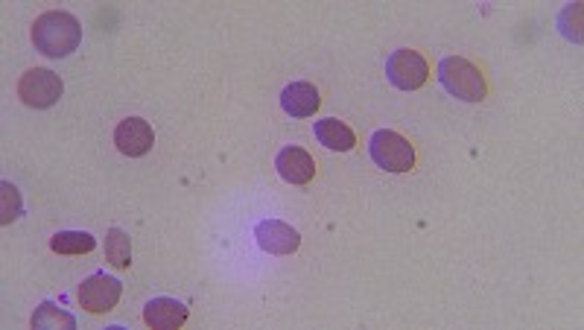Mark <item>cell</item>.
<instances>
[{
    "label": "cell",
    "instance_id": "1",
    "mask_svg": "<svg viewBox=\"0 0 584 330\" xmlns=\"http://www.w3.org/2000/svg\"><path fill=\"white\" fill-rule=\"evenodd\" d=\"M82 41V27L71 12H44L33 24V44L47 59H65Z\"/></svg>",
    "mask_w": 584,
    "mask_h": 330
},
{
    "label": "cell",
    "instance_id": "2",
    "mask_svg": "<svg viewBox=\"0 0 584 330\" xmlns=\"http://www.w3.org/2000/svg\"><path fill=\"white\" fill-rule=\"evenodd\" d=\"M438 79H441V85L450 97L465 100V103H482L485 94H488L485 76L479 74L474 62H468L462 56H447L438 65Z\"/></svg>",
    "mask_w": 584,
    "mask_h": 330
},
{
    "label": "cell",
    "instance_id": "3",
    "mask_svg": "<svg viewBox=\"0 0 584 330\" xmlns=\"http://www.w3.org/2000/svg\"><path fill=\"white\" fill-rule=\"evenodd\" d=\"M368 152H371V161L377 167H383L386 173H409L415 167V149L412 144L392 132V129H380L374 132L371 144H368Z\"/></svg>",
    "mask_w": 584,
    "mask_h": 330
},
{
    "label": "cell",
    "instance_id": "4",
    "mask_svg": "<svg viewBox=\"0 0 584 330\" xmlns=\"http://www.w3.org/2000/svg\"><path fill=\"white\" fill-rule=\"evenodd\" d=\"M65 94V82L47 68H30L18 82V97L30 109H50Z\"/></svg>",
    "mask_w": 584,
    "mask_h": 330
},
{
    "label": "cell",
    "instance_id": "5",
    "mask_svg": "<svg viewBox=\"0 0 584 330\" xmlns=\"http://www.w3.org/2000/svg\"><path fill=\"white\" fill-rule=\"evenodd\" d=\"M386 76L395 88L401 91H418L427 79H430V65L418 50H395L386 62Z\"/></svg>",
    "mask_w": 584,
    "mask_h": 330
},
{
    "label": "cell",
    "instance_id": "6",
    "mask_svg": "<svg viewBox=\"0 0 584 330\" xmlns=\"http://www.w3.org/2000/svg\"><path fill=\"white\" fill-rule=\"evenodd\" d=\"M120 295H123V284H120L117 278H111L106 272H94V275L85 278L82 287H79V304H82L88 313L100 316V313H109V310L117 307Z\"/></svg>",
    "mask_w": 584,
    "mask_h": 330
},
{
    "label": "cell",
    "instance_id": "7",
    "mask_svg": "<svg viewBox=\"0 0 584 330\" xmlns=\"http://www.w3.org/2000/svg\"><path fill=\"white\" fill-rule=\"evenodd\" d=\"M257 246L269 255H295L301 246V234L281 220H263L255 231Z\"/></svg>",
    "mask_w": 584,
    "mask_h": 330
},
{
    "label": "cell",
    "instance_id": "8",
    "mask_svg": "<svg viewBox=\"0 0 584 330\" xmlns=\"http://www.w3.org/2000/svg\"><path fill=\"white\" fill-rule=\"evenodd\" d=\"M114 144L123 155L129 158H141L146 155L152 144H155V135H152V126L141 120V117H129V120H120V126L114 129Z\"/></svg>",
    "mask_w": 584,
    "mask_h": 330
},
{
    "label": "cell",
    "instance_id": "9",
    "mask_svg": "<svg viewBox=\"0 0 584 330\" xmlns=\"http://www.w3.org/2000/svg\"><path fill=\"white\" fill-rule=\"evenodd\" d=\"M278 176L290 184H310L316 176V161L307 149L301 147H284L275 158Z\"/></svg>",
    "mask_w": 584,
    "mask_h": 330
},
{
    "label": "cell",
    "instance_id": "10",
    "mask_svg": "<svg viewBox=\"0 0 584 330\" xmlns=\"http://www.w3.org/2000/svg\"><path fill=\"white\" fill-rule=\"evenodd\" d=\"M187 316H190V310L184 307L182 301L167 298V295L152 298V301L144 307V322L149 325V328H155V330L182 328L184 322H187Z\"/></svg>",
    "mask_w": 584,
    "mask_h": 330
},
{
    "label": "cell",
    "instance_id": "11",
    "mask_svg": "<svg viewBox=\"0 0 584 330\" xmlns=\"http://www.w3.org/2000/svg\"><path fill=\"white\" fill-rule=\"evenodd\" d=\"M319 106H322V97H319L316 85H310V82H292L281 94V109L290 117H313Z\"/></svg>",
    "mask_w": 584,
    "mask_h": 330
},
{
    "label": "cell",
    "instance_id": "12",
    "mask_svg": "<svg viewBox=\"0 0 584 330\" xmlns=\"http://www.w3.org/2000/svg\"><path fill=\"white\" fill-rule=\"evenodd\" d=\"M316 138H319L322 147L333 149V152H351L354 144H357V135L351 132V126H345L336 117H328V120L316 123Z\"/></svg>",
    "mask_w": 584,
    "mask_h": 330
},
{
    "label": "cell",
    "instance_id": "13",
    "mask_svg": "<svg viewBox=\"0 0 584 330\" xmlns=\"http://www.w3.org/2000/svg\"><path fill=\"white\" fill-rule=\"evenodd\" d=\"M50 249L59 255H88L97 249V240L88 231H59V234H53Z\"/></svg>",
    "mask_w": 584,
    "mask_h": 330
},
{
    "label": "cell",
    "instance_id": "14",
    "mask_svg": "<svg viewBox=\"0 0 584 330\" xmlns=\"http://www.w3.org/2000/svg\"><path fill=\"white\" fill-rule=\"evenodd\" d=\"M106 257L114 269H129L132 266V240L126 231L120 228H111L106 234Z\"/></svg>",
    "mask_w": 584,
    "mask_h": 330
},
{
    "label": "cell",
    "instance_id": "15",
    "mask_svg": "<svg viewBox=\"0 0 584 330\" xmlns=\"http://www.w3.org/2000/svg\"><path fill=\"white\" fill-rule=\"evenodd\" d=\"M33 328L36 330H56V328H76V319H73L71 313H62V310H56L53 304H41L36 310V316H33Z\"/></svg>",
    "mask_w": 584,
    "mask_h": 330
},
{
    "label": "cell",
    "instance_id": "16",
    "mask_svg": "<svg viewBox=\"0 0 584 330\" xmlns=\"http://www.w3.org/2000/svg\"><path fill=\"white\" fill-rule=\"evenodd\" d=\"M18 190L12 187L9 182H3V225H9V222L18 217Z\"/></svg>",
    "mask_w": 584,
    "mask_h": 330
}]
</instances>
